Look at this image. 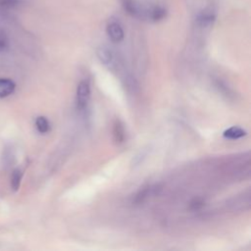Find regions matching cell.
I'll return each instance as SVG.
<instances>
[{
  "label": "cell",
  "mask_w": 251,
  "mask_h": 251,
  "mask_svg": "<svg viewBox=\"0 0 251 251\" xmlns=\"http://www.w3.org/2000/svg\"><path fill=\"white\" fill-rule=\"evenodd\" d=\"M121 3L123 9L128 15L138 19H146L148 7H144L137 0H121Z\"/></svg>",
  "instance_id": "1"
},
{
  "label": "cell",
  "mask_w": 251,
  "mask_h": 251,
  "mask_svg": "<svg viewBox=\"0 0 251 251\" xmlns=\"http://www.w3.org/2000/svg\"><path fill=\"white\" fill-rule=\"evenodd\" d=\"M90 97V84L88 80H81L76 88V107L82 110L86 107Z\"/></svg>",
  "instance_id": "2"
},
{
  "label": "cell",
  "mask_w": 251,
  "mask_h": 251,
  "mask_svg": "<svg viewBox=\"0 0 251 251\" xmlns=\"http://www.w3.org/2000/svg\"><path fill=\"white\" fill-rule=\"evenodd\" d=\"M217 13L213 6H208L203 9L196 17V24L201 27H208L216 21Z\"/></svg>",
  "instance_id": "3"
},
{
  "label": "cell",
  "mask_w": 251,
  "mask_h": 251,
  "mask_svg": "<svg viewBox=\"0 0 251 251\" xmlns=\"http://www.w3.org/2000/svg\"><path fill=\"white\" fill-rule=\"evenodd\" d=\"M106 32L113 42H121L125 37L122 25L116 20H110L106 26Z\"/></svg>",
  "instance_id": "4"
},
{
  "label": "cell",
  "mask_w": 251,
  "mask_h": 251,
  "mask_svg": "<svg viewBox=\"0 0 251 251\" xmlns=\"http://www.w3.org/2000/svg\"><path fill=\"white\" fill-rule=\"evenodd\" d=\"M167 16V9L162 5H153L149 6L147 9L146 20L151 22H160L165 19Z\"/></svg>",
  "instance_id": "5"
},
{
  "label": "cell",
  "mask_w": 251,
  "mask_h": 251,
  "mask_svg": "<svg viewBox=\"0 0 251 251\" xmlns=\"http://www.w3.org/2000/svg\"><path fill=\"white\" fill-rule=\"evenodd\" d=\"M16 83L10 78H0V98L7 97L14 93Z\"/></svg>",
  "instance_id": "6"
},
{
  "label": "cell",
  "mask_w": 251,
  "mask_h": 251,
  "mask_svg": "<svg viewBox=\"0 0 251 251\" xmlns=\"http://www.w3.org/2000/svg\"><path fill=\"white\" fill-rule=\"evenodd\" d=\"M113 137L117 144H121L125 140V128L120 120H116L113 125Z\"/></svg>",
  "instance_id": "7"
},
{
  "label": "cell",
  "mask_w": 251,
  "mask_h": 251,
  "mask_svg": "<svg viewBox=\"0 0 251 251\" xmlns=\"http://www.w3.org/2000/svg\"><path fill=\"white\" fill-rule=\"evenodd\" d=\"M98 59L104 64V65H110L113 62V53L111 50H109L106 47H99L96 51Z\"/></svg>",
  "instance_id": "8"
},
{
  "label": "cell",
  "mask_w": 251,
  "mask_h": 251,
  "mask_svg": "<svg viewBox=\"0 0 251 251\" xmlns=\"http://www.w3.org/2000/svg\"><path fill=\"white\" fill-rule=\"evenodd\" d=\"M246 134V131L239 126H231L224 131V136L228 139H238L243 137Z\"/></svg>",
  "instance_id": "9"
},
{
  "label": "cell",
  "mask_w": 251,
  "mask_h": 251,
  "mask_svg": "<svg viewBox=\"0 0 251 251\" xmlns=\"http://www.w3.org/2000/svg\"><path fill=\"white\" fill-rule=\"evenodd\" d=\"M24 0H0V12L6 13L19 7Z\"/></svg>",
  "instance_id": "10"
},
{
  "label": "cell",
  "mask_w": 251,
  "mask_h": 251,
  "mask_svg": "<svg viewBox=\"0 0 251 251\" xmlns=\"http://www.w3.org/2000/svg\"><path fill=\"white\" fill-rule=\"evenodd\" d=\"M23 177V171L21 168H17L13 171L11 175V187L14 191H17L21 185V180Z\"/></svg>",
  "instance_id": "11"
},
{
  "label": "cell",
  "mask_w": 251,
  "mask_h": 251,
  "mask_svg": "<svg viewBox=\"0 0 251 251\" xmlns=\"http://www.w3.org/2000/svg\"><path fill=\"white\" fill-rule=\"evenodd\" d=\"M35 126L40 133H47L50 130V124L48 120L43 116H39L36 118Z\"/></svg>",
  "instance_id": "12"
},
{
  "label": "cell",
  "mask_w": 251,
  "mask_h": 251,
  "mask_svg": "<svg viewBox=\"0 0 251 251\" xmlns=\"http://www.w3.org/2000/svg\"><path fill=\"white\" fill-rule=\"evenodd\" d=\"M152 190V188L150 186H145V187H142L138 190V192L135 194L134 196V199H133V202L135 204H140L142 203L150 194V191Z\"/></svg>",
  "instance_id": "13"
},
{
  "label": "cell",
  "mask_w": 251,
  "mask_h": 251,
  "mask_svg": "<svg viewBox=\"0 0 251 251\" xmlns=\"http://www.w3.org/2000/svg\"><path fill=\"white\" fill-rule=\"evenodd\" d=\"M8 47V39L5 32L0 29V51H4Z\"/></svg>",
  "instance_id": "14"
},
{
  "label": "cell",
  "mask_w": 251,
  "mask_h": 251,
  "mask_svg": "<svg viewBox=\"0 0 251 251\" xmlns=\"http://www.w3.org/2000/svg\"><path fill=\"white\" fill-rule=\"evenodd\" d=\"M203 205H204V202H203L202 199H200V198H194V199L190 202L189 207H190L191 210H198V209H200L201 207H203Z\"/></svg>",
  "instance_id": "15"
}]
</instances>
